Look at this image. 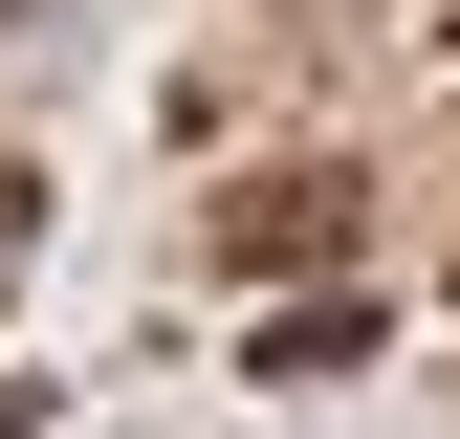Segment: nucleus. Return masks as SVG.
I'll return each mask as SVG.
<instances>
[{
  "mask_svg": "<svg viewBox=\"0 0 460 439\" xmlns=\"http://www.w3.org/2000/svg\"><path fill=\"white\" fill-rule=\"evenodd\" d=\"M329 242H351V176H307V154L219 198V264H329Z\"/></svg>",
  "mask_w": 460,
  "mask_h": 439,
  "instance_id": "nucleus-1",
  "label": "nucleus"
}]
</instances>
